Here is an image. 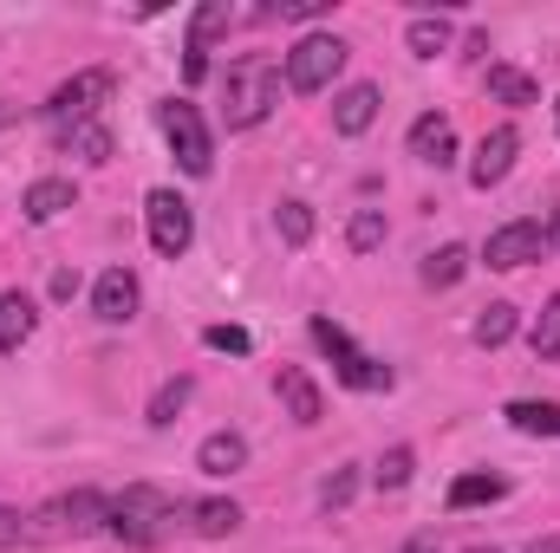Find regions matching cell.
<instances>
[{
	"label": "cell",
	"mask_w": 560,
	"mask_h": 553,
	"mask_svg": "<svg viewBox=\"0 0 560 553\" xmlns=\"http://www.w3.org/2000/svg\"><path fill=\"white\" fill-rule=\"evenodd\" d=\"M450 39H456V26H450L443 13H423V20H411V26H405V46H411L418 59H436V52H450Z\"/></svg>",
	"instance_id": "23"
},
{
	"label": "cell",
	"mask_w": 560,
	"mask_h": 553,
	"mask_svg": "<svg viewBox=\"0 0 560 553\" xmlns=\"http://www.w3.org/2000/svg\"><path fill=\"white\" fill-rule=\"evenodd\" d=\"M72 293H79V274H72V268H59V274H52V299H72Z\"/></svg>",
	"instance_id": "36"
},
{
	"label": "cell",
	"mask_w": 560,
	"mask_h": 553,
	"mask_svg": "<svg viewBox=\"0 0 560 553\" xmlns=\"http://www.w3.org/2000/svg\"><path fill=\"white\" fill-rule=\"evenodd\" d=\"M313 345L332 358V378L339 385H352V391H392V365H378L346 326H332V319H313Z\"/></svg>",
	"instance_id": "3"
},
{
	"label": "cell",
	"mask_w": 560,
	"mask_h": 553,
	"mask_svg": "<svg viewBox=\"0 0 560 553\" xmlns=\"http://www.w3.org/2000/svg\"><path fill=\"white\" fill-rule=\"evenodd\" d=\"M528 553H560V534H548V541H535Z\"/></svg>",
	"instance_id": "39"
},
{
	"label": "cell",
	"mask_w": 560,
	"mask_h": 553,
	"mask_svg": "<svg viewBox=\"0 0 560 553\" xmlns=\"http://www.w3.org/2000/svg\"><path fill=\"white\" fill-rule=\"evenodd\" d=\"M352 489H359V475H352V469H339V475L319 489V502H326V508H346V502H352Z\"/></svg>",
	"instance_id": "35"
},
{
	"label": "cell",
	"mask_w": 560,
	"mask_h": 553,
	"mask_svg": "<svg viewBox=\"0 0 560 553\" xmlns=\"http://www.w3.org/2000/svg\"><path fill=\"white\" fill-rule=\"evenodd\" d=\"M183 528V502H170L163 489H125V495H112V508H105V534L112 541H125V548H156V541H170Z\"/></svg>",
	"instance_id": "1"
},
{
	"label": "cell",
	"mask_w": 560,
	"mask_h": 553,
	"mask_svg": "<svg viewBox=\"0 0 560 553\" xmlns=\"http://www.w3.org/2000/svg\"><path fill=\"white\" fill-rule=\"evenodd\" d=\"M275 398L287 404V416H293L300 430H313V423L326 416V398H319V385H313L300 365H280V372H275Z\"/></svg>",
	"instance_id": "12"
},
{
	"label": "cell",
	"mask_w": 560,
	"mask_h": 553,
	"mask_svg": "<svg viewBox=\"0 0 560 553\" xmlns=\"http://www.w3.org/2000/svg\"><path fill=\"white\" fill-rule=\"evenodd\" d=\"M502 416H509L522 436H560V404H548V398H515Z\"/></svg>",
	"instance_id": "20"
},
{
	"label": "cell",
	"mask_w": 560,
	"mask_h": 553,
	"mask_svg": "<svg viewBox=\"0 0 560 553\" xmlns=\"http://www.w3.org/2000/svg\"><path fill=\"white\" fill-rule=\"evenodd\" d=\"M326 7H332V0H275V7H268V20H319Z\"/></svg>",
	"instance_id": "34"
},
{
	"label": "cell",
	"mask_w": 560,
	"mask_h": 553,
	"mask_svg": "<svg viewBox=\"0 0 560 553\" xmlns=\"http://www.w3.org/2000/svg\"><path fill=\"white\" fill-rule=\"evenodd\" d=\"M13 118H20V105H0V131H7V125H13Z\"/></svg>",
	"instance_id": "40"
},
{
	"label": "cell",
	"mask_w": 560,
	"mask_h": 553,
	"mask_svg": "<svg viewBox=\"0 0 560 553\" xmlns=\"http://www.w3.org/2000/svg\"><path fill=\"white\" fill-rule=\"evenodd\" d=\"M72 202H79V189H72L66 176H39V183L20 196V215H26V222H59Z\"/></svg>",
	"instance_id": "15"
},
{
	"label": "cell",
	"mask_w": 560,
	"mask_h": 553,
	"mask_svg": "<svg viewBox=\"0 0 560 553\" xmlns=\"http://www.w3.org/2000/svg\"><path fill=\"white\" fill-rule=\"evenodd\" d=\"M59 143L79 163H112V131L105 125H72V131H59Z\"/></svg>",
	"instance_id": "25"
},
{
	"label": "cell",
	"mask_w": 560,
	"mask_h": 553,
	"mask_svg": "<svg viewBox=\"0 0 560 553\" xmlns=\"http://www.w3.org/2000/svg\"><path fill=\"white\" fill-rule=\"evenodd\" d=\"M196 398V378H170V385H156V398H150V430H170L176 416H183V404Z\"/></svg>",
	"instance_id": "24"
},
{
	"label": "cell",
	"mask_w": 560,
	"mask_h": 553,
	"mask_svg": "<svg viewBox=\"0 0 560 553\" xmlns=\"http://www.w3.org/2000/svg\"><path fill=\"white\" fill-rule=\"evenodd\" d=\"M541 248H548V235H541V222H509V228H495L489 235V248H482V261L489 268H502V274H515V268H528V261H541Z\"/></svg>",
	"instance_id": "9"
},
{
	"label": "cell",
	"mask_w": 560,
	"mask_h": 553,
	"mask_svg": "<svg viewBox=\"0 0 560 553\" xmlns=\"http://www.w3.org/2000/svg\"><path fill=\"white\" fill-rule=\"evenodd\" d=\"M202 345H209V352H255V339H248L242 326H209Z\"/></svg>",
	"instance_id": "33"
},
{
	"label": "cell",
	"mask_w": 560,
	"mask_h": 553,
	"mask_svg": "<svg viewBox=\"0 0 560 553\" xmlns=\"http://www.w3.org/2000/svg\"><path fill=\"white\" fill-rule=\"evenodd\" d=\"M372 125H378V85H346L332 98V131L339 138H365Z\"/></svg>",
	"instance_id": "14"
},
{
	"label": "cell",
	"mask_w": 560,
	"mask_h": 553,
	"mask_svg": "<svg viewBox=\"0 0 560 553\" xmlns=\"http://www.w3.org/2000/svg\"><path fill=\"white\" fill-rule=\"evenodd\" d=\"M541 235H548V248H555V255H560V209H555V215H548V228H541Z\"/></svg>",
	"instance_id": "37"
},
{
	"label": "cell",
	"mask_w": 560,
	"mask_h": 553,
	"mask_svg": "<svg viewBox=\"0 0 560 553\" xmlns=\"http://www.w3.org/2000/svg\"><path fill=\"white\" fill-rule=\"evenodd\" d=\"M13 548H39V528H33V515L0 508V553H13Z\"/></svg>",
	"instance_id": "32"
},
{
	"label": "cell",
	"mask_w": 560,
	"mask_h": 553,
	"mask_svg": "<svg viewBox=\"0 0 560 553\" xmlns=\"http://www.w3.org/2000/svg\"><path fill=\"white\" fill-rule=\"evenodd\" d=\"M280 242H287V248H306V242H313V209H306V202H280Z\"/></svg>",
	"instance_id": "31"
},
{
	"label": "cell",
	"mask_w": 560,
	"mask_h": 553,
	"mask_svg": "<svg viewBox=\"0 0 560 553\" xmlns=\"http://www.w3.org/2000/svg\"><path fill=\"white\" fill-rule=\"evenodd\" d=\"M502 495H509V482L489 475V469L456 475V482H450V515H463V508H489V502H502Z\"/></svg>",
	"instance_id": "19"
},
{
	"label": "cell",
	"mask_w": 560,
	"mask_h": 553,
	"mask_svg": "<svg viewBox=\"0 0 560 553\" xmlns=\"http://www.w3.org/2000/svg\"><path fill=\"white\" fill-rule=\"evenodd\" d=\"M275 105H280V66L275 59H261V52L235 59L229 79H222V118H229V131H255Z\"/></svg>",
	"instance_id": "2"
},
{
	"label": "cell",
	"mask_w": 560,
	"mask_h": 553,
	"mask_svg": "<svg viewBox=\"0 0 560 553\" xmlns=\"http://www.w3.org/2000/svg\"><path fill=\"white\" fill-rule=\"evenodd\" d=\"M555 125H560V98H555Z\"/></svg>",
	"instance_id": "41"
},
{
	"label": "cell",
	"mask_w": 560,
	"mask_h": 553,
	"mask_svg": "<svg viewBox=\"0 0 560 553\" xmlns=\"http://www.w3.org/2000/svg\"><path fill=\"white\" fill-rule=\"evenodd\" d=\"M423 286H456V280L469 274V248H456V242H450V248H436V255H423Z\"/></svg>",
	"instance_id": "26"
},
{
	"label": "cell",
	"mask_w": 560,
	"mask_h": 553,
	"mask_svg": "<svg viewBox=\"0 0 560 553\" xmlns=\"http://www.w3.org/2000/svg\"><path fill=\"white\" fill-rule=\"evenodd\" d=\"M346 59H352V46H346L339 33H306V39H293V52H287V92H300V98L326 92V85L346 72Z\"/></svg>",
	"instance_id": "4"
},
{
	"label": "cell",
	"mask_w": 560,
	"mask_h": 553,
	"mask_svg": "<svg viewBox=\"0 0 560 553\" xmlns=\"http://www.w3.org/2000/svg\"><path fill=\"white\" fill-rule=\"evenodd\" d=\"M489 98H502V105H541V85L522 66H489Z\"/></svg>",
	"instance_id": "21"
},
{
	"label": "cell",
	"mask_w": 560,
	"mask_h": 553,
	"mask_svg": "<svg viewBox=\"0 0 560 553\" xmlns=\"http://www.w3.org/2000/svg\"><path fill=\"white\" fill-rule=\"evenodd\" d=\"M118 92V72L112 66H92V72H72L52 98H46V118L59 125V131H72V125H92V111L105 105Z\"/></svg>",
	"instance_id": "7"
},
{
	"label": "cell",
	"mask_w": 560,
	"mask_h": 553,
	"mask_svg": "<svg viewBox=\"0 0 560 553\" xmlns=\"http://www.w3.org/2000/svg\"><path fill=\"white\" fill-rule=\"evenodd\" d=\"M92 313H98L105 326L138 319V274H131V268H105L98 286H92Z\"/></svg>",
	"instance_id": "11"
},
{
	"label": "cell",
	"mask_w": 560,
	"mask_h": 553,
	"mask_svg": "<svg viewBox=\"0 0 560 553\" xmlns=\"http://www.w3.org/2000/svg\"><path fill=\"white\" fill-rule=\"evenodd\" d=\"M183 528H189L196 541H229V534L242 528V508H235L229 495H202V502H183Z\"/></svg>",
	"instance_id": "13"
},
{
	"label": "cell",
	"mask_w": 560,
	"mask_h": 553,
	"mask_svg": "<svg viewBox=\"0 0 560 553\" xmlns=\"http://www.w3.org/2000/svg\"><path fill=\"white\" fill-rule=\"evenodd\" d=\"M398 553H436V541H430V534H418L411 548H398Z\"/></svg>",
	"instance_id": "38"
},
{
	"label": "cell",
	"mask_w": 560,
	"mask_h": 553,
	"mask_svg": "<svg viewBox=\"0 0 560 553\" xmlns=\"http://www.w3.org/2000/svg\"><path fill=\"white\" fill-rule=\"evenodd\" d=\"M33 326H39V306H33L20 286H7V293H0V352H20V345L33 339Z\"/></svg>",
	"instance_id": "18"
},
{
	"label": "cell",
	"mask_w": 560,
	"mask_h": 553,
	"mask_svg": "<svg viewBox=\"0 0 560 553\" xmlns=\"http://www.w3.org/2000/svg\"><path fill=\"white\" fill-rule=\"evenodd\" d=\"M156 125H163V138H170V150H176L183 176H209V169H215L209 125H202V111H196L189 98H163V105H156Z\"/></svg>",
	"instance_id": "6"
},
{
	"label": "cell",
	"mask_w": 560,
	"mask_h": 553,
	"mask_svg": "<svg viewBox=\"0 0 560 553\" xmlns=\"http://www.w3.org/2000/svg\"><path fill=\"white\" fill-rule=\"evenodd\" d=\"M196 469H202V475H235V469H248V436H235V430H215V436H202V449H196Z\"/></svg>",
	"instance_id": "17"
},
{
	"label": "cell",
	"mask_w": 560,
	"mask_h": 553,
	"mask_svg": "<svg viewBox=\"0 0 560 553\" xmlns=\"http://www.w3.org/2000/svg\"><path fill=\"white\" fill-rule=\"evenodd\" d=\"M469 332H476V345H482V352L509 345V339H515V306H509V299H489V306L476 313V326H469Z\"/></svg>",
	"instance_id": "22"
},
{
	"label": "cell",
	"mask_w": 560,
	"mask_h": 553,
	"mask_svg": "<svg viewBox=\"0 0 560 553\" xmlns=\"http://www.w3.org/2000/svg\"><path fill=\"white\" fill-rule=\"evenodd\" d=\"M411 469H418V456H411V449L398 443V449H385V456H378L372 482H378V489H405V482H411Z\"/></svg>",
	"instance_id": "30"
},
{
	"label": "cell",
	"mask_w": 560,
	"mask_h": 553,
	"mask_svg": "<svg viewBox=\"0 0 560 553\" xmlns=\"http://www.w3.org/2000/svg\"><path fill=\"white\" fill-rule=\"evenodd\" d=\"M143 222H150V248H156L163 261L189 255V242H196V215H189V202H183L176 189H150V196H143Z\"/></svg>",
	"instance_id": "8"
},
{
	"label": "cell",
	"mask_w": 560,
	"mask_h": 553,
	"mask_svg": "<svg viewBox=\"0 0 560 553\" xmlns=\"http://www.w3.org/2000/svg\"><path fill=\"white\" fill-rule=\"evenodd\" d=\"M411 156H418V163H436V169H443V163L456 156V125H450L443 111H423L418 125H411Z\"/></svg>",
	"instance_id": "16"
},
{
	"label": "cell",
	"mask_w": 560,
	"mask_h": 553,
	"mask_svg": "<svg viewBox=\"0 0 560 553\" xmlns=\"http://www.w3.org/2000/svg\"><path fill=\"white\" fill-rule=\"evenodd\" d=\"M528 345H535V358H541V365H555V358H560V293L541 306V319L528 326Z\"/></svg>",
	"instance_id": "27"
},
{
	"label": "cell",
	"mask_w": 560,
	"mask_h": 553,
	"mask_svg": "<svg viewBox=\"0 0 560 553\" xmlns=\"http://www.w3.org/2000/svg\"><path fill=\"white\" fill-rule=\"evenodd\" d=\"M105 508H112V495H98V489L52 495V502L33 515V528H39V548H46V541H79V534H105Z\"/></svg>",
	"instance_id": "5"
},
{
	"label": "cell",
	"mask_w": 560,
	"mask_h": 553,
	"mask_svg": "<svg viewBox=\"0 0 560 553\" xmlns=\"http://www.w3.org/2000/svg\"><path fill=\"white\" fill-rule=\"evenodd\" d=\"M346 242H352V255H372V248H385V209H359V215L346 222Z\"/></svg>",
	"instance_id": "28"
},
{
	"label": "cell",
	"mask_w": 560,
	"mask_h": 553,
	"mask_svg": "<svg viewBox=\"0 0 560 553\" xmlns=\"http://www.w3.org/2000/svg\"><path fill=\"white\" fill-rule=\"evenodd\" d=\"M229 20H235V13H229L222 0H209V7L189 20V46H196V52H209V39H215V33H229Z\"/></svg>",
	"instance_id": "29"
},
{
	"label": "cell",
	"mask_w": 560,
	"mask_h": 553,
	"mask_svg": "<svg viewBox=\"0 0 560 553\" xmlns=\"http://www.w3.org/2000/svg\"><path fill=\"white\" fill-rule=\"evenodd\" d=\"M515 150H522V138H515V125H495L489 138L476 143V163H469V183L476 189H495L509 169H515Z\"/></svg>",
	"instance_id": "10"
}]
</instances>
